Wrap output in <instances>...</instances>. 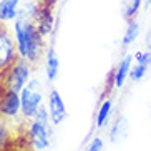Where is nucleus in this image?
Here are the masks:
<instances>
[{
    "mask_svg": "<svg viewBox=\"0 0 151 151\" xmlns=\"http://www.w3.org/2000/svg\"><path fill=\"white\" fill-rule=\"evenodd\" d=\"M4 90H5V86H4V71H0V95L4 93Z\"/></svg>",
    "mask_w": 151,
    "mask_h": 151,
    "instance_id": "nucleus-20",
    "label": "nucleus"
},
{
    "mask_svg": "<svg viewBox=\"0 0 151 151\" xmlns=\"http://www.w3.org/2000/svg\"><path fill=\"white\" fill-rule=\"evenodd\" d=\"M143 45H145V48L150 50L151 52V28L145 33V40H143Z\"/></svg>",
    "mask_w": 151,
    "mask_h": 151,
    "instance_id": "nucleus-19",
    "label": "nucleus"
},
{
    "mask_svg": "<svg viewBox=\"0 0 151 151\" xmlns=\"http://www.w3.org/2000/svg\"><path fill=\"white\" fill-rule=\"evenodd\" d=\"M22 116V103H20V93L12 90H4L0 95V118L5 121L17 120Z\"/></svg>",
    "mask_w": 151,
    "mask_h": 151,
    "instance_id": "nucleus-7",
    "label": "nucleus"
},
{
    "mask_svg": "<svg viewBox=\"0 0 151 151\" xmlns=\"http://www.w3.org/2000/svg\"><path fill=\"white\" fill-rule=\"evenodd\" d=\"M121 17L128 22L138 17L143 10V0H121Z\"/></svg>",
    "mask_w": 151,
    "mask_h": 151,
    "instance_id": "nucleus-16",
    "label": "nucleus"
},
{
    "mask_svg": "<svg viewBox=\"0 0 151 151\" xmlns=\"http://www.w3.org/2000/svg\"><path fill=\"white\" fill-rule=\"evenodd\" d=\"M10 141H12V131H10V126L7 124L5 120L0 118V150H4Z\"/></svg>",
    "mask_w": 151,
    "mask_h": 151,
    "instance_id": "nucleus-17",
    "label": "nucleus"
},
{
    "mask_svg": "<svg viewBox=\"0 0 151 151\" xmlns=\"http://www.w3.org/2000/svg\"><path fill=\"white\" fill-rule=\"evenodd\" d=\"M151 71V52L150 50H138L134 52V62L131 71H129V80L133 83L145 80Z\"/></svg>",
    "mask_w": 151,
    "mask_h": 151,
    "instance_id": "nucleus-9",
    "label": "nucleus"
},
{
    "mask_svg": "<svg viewBox=\"0 0 151 151\" xmlns=\"http://www.w3.org/2000/svg\"><path fill=\"white\" fill-rule=\"evenodd\" d=\"M18 57L28 63H37L45 50V37L35 23V4H27L20 9L18 17L12 23Z\"/></svg>",
    "mask_w": 151,
    "mask_h": 151,
    "instance_id": "nucleus-1",
    "label": "nucleus"
},
{
    "mask_svg": "<svg viewBox=\"0 0 151 151\" xmlns=\"http://www.w3.org/2000/svg\"><path fill=\"white\" fill-rule=\"evenodd\" d=\"M25 133H27L28 145L35 151H45L52 145L53 131H52V121H50L47 105H43L38 110V113L32 120H28Z\"/></svg>",
    "mask_w": 151,
    "mask_h": 151,
    "instance_id": "nucleus-2",
    "label": "nucleus"
},
{
    "mask_svg": "<svg viewBox=\"0 0 151 151\" xmlns=\"http://www.w3.org/2000/svg\"><path fill=\"white\" fill-rule=\"evenodd\" d=\"M55 0H37L35 2V23L40 33L47 38L55 30Z\"/></svg>",
    "mask_w": 151,
    "mask_h": 151,
    "instance_id": "nucleus-5",
    "label": "nucleus"
},
{
    "mask_svg": "<svg viewBox=\"0 0 151 151\" xmlns=\"http://www.w3.org/2000/svg\"><path fill=\"white\" fill-rule=\"evenodd\" d=\"M18 58L17 45H15L14 33L0 23V71H5Z\"/></svg>",
    "mask_w": 151,
    "mask_h": 151,
    "instance_id": "nucleus-6",
    "label": "nucleus"
},
{
    "mask_svg": "<svg viewBox=\"0 0 151 151\" xmlns=\"http://www.w3.org/2000/svg\"><path fill=\"white\" fill-rule=\"evenodd\" d=\"M113 106H115V105H113L111 96L105 95L101 103H100V106H98L96 116H95V124H96L98 129H103L105 126H108L110 118H111V115H113Z\"/></svg>",
    "mask_w": 151,
    "mask_h": 151,
    "instance_id": "nucleus-12",
    "label": "nucleus"
},
{
    "mask_svg": "<svg viewBox=\"0 0 151 151\" xmlns=\"http://www.w3.org/2000/svg\"><path fill=\"white\" fill-rule=\"evenodd\" d=\"M85 151H105V139L101 136H95L86 145V150Z\"/></svg>",
    "mask_w": 151,
    "mask_h": 151,
    "instance_id": "nucleus-18",
    "label": "nucleus"
},
{
    "mask_svg": "<svg viewBox=\"0 0 151 151\" xmlns=\"http://www.w3.org/2000/svg\"><path fill=\"white\" fill-rule=\"evenodd\" d=\"M134 62V53H124L121 60H118L115 70L111 71V81H113V88L121 90L129 80V71Z\"/></svg>",
    "mask_w": 151,
    "mask_h": 151,
    "instance_id": "nucleus-10",
    "label": "nucleus"
},
{
    "mask_svg": "<svg viewBox=\"0 0 151 151\" xmlns=\"http://www.w3.org/2000/svg\"><path fill=\"white\" fill-rule=\"evenodd\" d=\"M45 105H47L50 121H52L53 126H60L68 118V110H67V105H65V100H63L62 93L57 88H52L48 91V98H47Z\"/></svg>",
    "mask_w": 151,
    "mask_h": 151,
    "instance_id": "nucleus-8",
    "label": "nucleus"
},
{
    "mask_svg": "<svg viewBox=\"0 0 151 151\" xmlns=\"http://www.w3.org/2000/svg\"><path fill=\"white\" fill-rule=\"evenodd\" d=\"M139 35H141V23L138 22L136 18L128 20L123 32V37H121V48L128 50L129 47H133L136 43V40L139 38Z\"/></svg>",
    "mask_w": 151,
    "mask_h": 151,
    "instance_id": "nucleus-14",
    "label": "nucleus"
},
{
    "mask_svg": "<svg viewBox=\"0 0 151 151\" xmlns=\"http://www.w3.org/2000/svg\"><path fill=\"white\" fill-rule=\"evenodd\" d=\"M45 75L50 83L57 81L60 75V57L53 47H48L45 52Z\"/></svg>",
    "mask_w": 151,
    "mask_h": 151,
    "instance_id": "nucleus-11",
    "label": "nucleus"
},
{
    "mask_svg": "<svg viewBox=\"0 0 151 151\" xmlns=\"http://www.w3.org/2000/svg\"><path fill=\"white\" fill-rule=\"evenodd\" d=\"M151 9V0H143V10H150Z\"/></svg>",
    "mask_w": 151,
    "mask_h": 151,
    "instance_id": "nucleus-21",
    "label": "nucleus"
},
{
    "mask_svg": "<svg viewBox=\"0 0 151 151\" xmlns=\"http://www.w3.org/2000/svg\"><path fill=\"white\" fill-rule=\"evenodd\" d=\"M20 9V0H0V23H14Z\"/></svg>",
    "mask_w": 151,
    "mask_h": 151,
    "instance_id": "nucleus-15",
    "label": "nucleus"
},
{
    "mask_svg": "<svg viewBox=\"0 0 151 151\" xmlns=\"http://www.w3.org/2000/svg\"><path fill=\"white\" fill-rule=\"evenodd\" d=\"M128 133H129L128 118L121 115L113 121V124H111L110 133H108V139H110L111 143H121L123 139L128 138Z\"/></svg>",
    "mask_w": 151,
    "mask_h": 151,
    "instance_id": "nucleus-13",
    "label": "nucleus"
},
{
    "mask_svg": "<svg viewBox=\"0 0 151 151\" xmlns=\"http://www.w3.org/2000/svg\"><path fill=\"white\" fill-rule=\"evenodd\" d=\"M32 80V63L18 57L7 70L4 71V86L7 90L20 93L23 86Z\"/></svg>",
    "mask_w": 151,
    "mask_h": 151,
    "instance_id": "nucleus-4",
    "label": "nucleus"
},
{
    "mask_svg": "<svg viewBox=\"0 0 151 151\" xmlns=\"http://www.w3.org/2000/svg\"><path fill=\"white\" fill-rule=\"evenodd\" d=\"M20 103H22V118L32 120L43 106V85L38 78H32L23 90L20 91Z\"/></svg>",
    "mask_w": 151,
    "mask_h": 151,
    "instance_id": "nucleus-3",
    "label": "nucleus"
}]
</instances>
